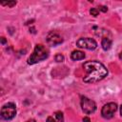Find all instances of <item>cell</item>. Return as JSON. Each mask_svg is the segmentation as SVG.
<instances>
[{"instance_id":"obj_1","label":"cell","mask_w":122,"mask_h":122,"mask_svg":"<svg viewBox=\"0 0 122 122\" xmlns=\"http://www.w3.org/2000/svg\"><path fill=\"white\" fill-rule=\"evenodd\" d=\"M86 71V75L83 78L85 83H95L104 79L108 74L107 68L99 61H87L82 65Z\"/></svg>"},{"instance_id":"obj_2","label":"cell","mask_w":122,"mask_h":122,"mask_svg":"<svg viewBox=\"0 0 122 122\" xmlns=\"http://www.w3.org/2000/svg\"><path fill=\"white\" fill-rule=\"evenodd\" d=\"M49 57V51L48 49H46V47H44L41 44H37L32 51V53L30 54V56L28 58V64L29 65H33L36 64L42 60H45Z\"/></svg>"},{"instance_id":"obj_3","label":"cell","mask_w":122,"mask_h":122,"mask_svg":"<svg viewBox=\"0 0 122 122\" xmlns=\"http://www.w3.org/2000/svg\"><path fill=\"white\" fill-rule=\"evenodd\" d=\"M1 117L4 120H11L16 114V106L12 102H9L3 105L1 109Z\"/></svg>"},{"instance_id":"obj_4","label":"cell","mask_w":122,"mask_h":122,"mask_svg":"<svg viewBox=\"0 0 122 122\" xmlns=\"http://www.w3.org/2000/svg\"><path fill=\"white\" fill-rule=\"evenodd\" d=\"M80 104H81V109L82 111L87 113V114H90V113H92L95 112L96 110V104L93 100L88 98L87 96H81V101H80Z\"/></svg>"},{"instance_id":"obj_5","label":"cell","mask_w":122,"mask_h":122,"mask_svg":"<svg viewBox=\"0 0 122 122\" xmlns=\"http://www.w3.org/2000/svg\"><path fill=\"white\" fill-rule=\"evenodd\" d=\"M116 110H117V104L116 103H114V102L107 103L102 107L101 115L105 119H111V118L113 117L114 112H116Z\"/></svg>"},{"instance_id":"obj_6","label":"cell","mask_w":122,"mask_h":122,"mask_svg":"<svg viewBox=\"0 0 122 122\" xmlns=\"http://www.w3.org/2000/svg\"><path fill=\"white\" fill-rule=\"evenodd\" d=\"M76 46L81 49H87L90 51L95 50L97 47V43L94 39L90 38V37H84V38H79L76 41Z\"/></svg>"},{"instance_id":"obj_7","label":"cell","mask_w":122,"mask_h":122,"mask_svg":"<svg viewBox=\"0 0 122 122\" xmlns=\"http://www.w3.org/2000/svg\"><path fill=\"white\" fill-rule=\"evenodd\" d=\"M47 42L51 46H57L63 42V38L54 30L50 31L47 35Z\"/></svg>"},{"instance_id":"obj_8","label":"cell","mask_w":122,"mask_h":122,"mask_svg":"<svg viewBox=\"0 0 122 122\" xmlns=\"http://www.w3.org/2000/svg\"><path fill=\"white\" fill-rule=\"evenodd\" d=\"M71 58L74 61L76 60H82L85 58V53L82 52L81 51H73L71 53Z\"/></svg>"},{"instance_id":"obj_9","label":"cell","mask_w":122,"mask_h":122,"mask_svg":"<svg viewBox=\"0 0 122 122\" xmlns=\"http://www.w3.org/2000/svg\"><path fill=\"white\" fill-rule=\"evenodd\" d=\"M101 46H102V49L104 51L110 50V48L112 46V40L108 37H103L102 40H101Z\"/></svg>"},{"instance_id":"obj_10","label":"cell","mask_w":122,"mask_h":122,"mask_svg":"<svg viewBox=\"0 0 122 122\" xmlns=\"http://www.w3.org/2000/svg\"><path fill=\"white\" fill-rule=\"evenodd\" d=\"M56 119L58 122H64V115H63V112H56L54 113Z\"/></svg>"},{"instance_id":"obj_11","label":"cell","mask_w":122,"mask_h":122,"mask_svg":"<svg viewBox=\"0 0 122 122\" xmlns=\"http://www.w3.org/2000/svg\"><path fill=\"white\" fill-rule=\"evenodd\" d=\"M2 6H7V7H10V8H12L13 6L16 5V1H8V2H2L1 3Z\"/></svg>"},{"instance_id":"obj_12","label":"cell","mask_w":122,"mask_h":122,"mask_svg":"<svg viewBox=\"0 0 122 122\" xmlns=\"http://www.w3.org/2000/svg\"><path fill=\"white\" fill-rule=\"evenodd\" d=\"M90 13L92 15V16H97L98 14H99V10L98 9H96V8H92L91 10H90Z\"/></svg>"},{"instance_id":"obj_13","label":"cell","mask_w":122,"mask_h":122,"mask_svg":"<svg viewBox=\"0 0 122 122\" xmlns=\"http://www.w3.org/2000/svg\"><path fill=\"white\" fill-rule=\"evenodd\" d=\"M54 59H55L56 62H63V61H64V55L61 54V53H57V54L55 55Z\"/></svg>"},{"instance_id":"obj_14","label":"cell","mask_w":122,"mask_h":122,"mask_svg":"<svg viewBox=\"0 0 122 122\" xmlns=\"http://www.w3.org/2000/svg\"><path fill=\"white\" fill-rule=\"evenodd\" d=\"M99 10H100L101 11H103V12H106V11L108 10V8L105 7V6H101V7H99Z\"/></svg>"},{"instance_id":"obj_15","label":"cell","mask_w":122,"mask_h":122,"mask_svg":"<svg viewBox=\"0 0 122 122\" xmlns=\"http://www.w3.org/2000/svg\"><path fill=\"white\" fill-rule=\"evenodd\" d=\"M46 122H55V120L53 119V117H51V116H49V117L47 118Z\"/></svg>"},{"instance_id":"obj_16","label":"cell","mask_w":122,"mask_h":122,"mask_svg":"<svg viewBox=\"0 0 122 122\" xmlns=\"http://www.w3.org/2000/svg\"><path fill=\"white\" fill-rule=\"evenodd\" d=\"M6 42H7V41H6L5 37H1V44H2V45H5Z\"/></svg>"},{"instance_id":"obj_17","label":"cell","mask_w":122,"mask_h":122,"mask_svg":"<svg viewBox=\"0 0 122 122\" xmlns=\"http://www.w3.org/2000/svg\"><path fill=\"white\" fill-rule=\"evenodd\" d=\"M83 122H91V120H90L89 117H84L83 118Z\"/></svg>"},{"instance_id":"obj_18","label":"cell","mask_w":122,"mask_h":122,"mask_svg":"<svg viewBox=\"0 0 122 122\" xmlns=\"http://www.w3.org/2000/svg\"><path fill=\"white\" fill-rule=\"evenodd\" d=\"M27 122H36V121H35L34 119H30V120H28Z\"/></svg>"},{"instance_id":"obj_19","label":"cell","mask_w":122,"mask_h":122,"mask_svg":"<svg viewBox=\"0 0 122 122\" xmlns=\"http://www.w3.org/2000/svg\"><path fill=\"white\" fill-rule=\"evenodd\" d=\"M120 115L122 116V105L120 106Z\"/></svg>"},{"instance_id":"obj_20","label":"cell","mask_w":122,"mask_h":122,"mask_svg":"<svg viewBox=\"0 0 122 122\" xmlns=\"http://www.w3.org/2000/svg\"><path fill=\"white\" fill-rule=\"evenodd\" d=\"M119 58H120V59H122V52H120V53H119Z\"/></svg>"}]
</instances>
